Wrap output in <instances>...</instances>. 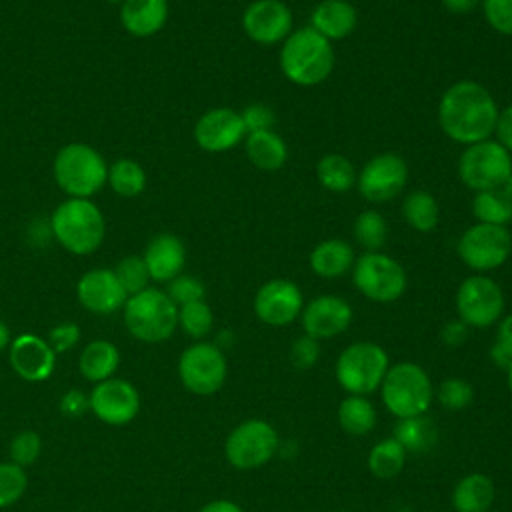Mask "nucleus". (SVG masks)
<instances>
[{
    "label": "nucleus",
    "mask_w": 512,
    "mask_h": 512,
    "mask_svg": "<svg viewBox=\"0 0 512 512\" xmlns=\"http://www.w3.org/2000/svg\"><path fill=\"white\" fill-rule=\"evenodd\" d=\"M498 112V104L484 84L458 80L440 96L438 124L452 142L470 146L494 134Z\"/></svg>",
    "instance_id": "1"
},
{
    "label": "nucleus",
    "mask_w": 512,
    "mask_h": 512,
    "mask_svg": "<svg viewBox=\"0 0 512 512\" xmlns=\"http://www.w3.org/2000/svg\"><path fill=\"white\" fill-rule=\"evenodd\" d=\"M280 70L296 86L322 84L334 68L332 42L322 38L310 26L296 28L282 42Z\"/></svg>",
    "instance_id": "2"
},
{
    "label": "nucleus",
    "mask_w": 512,
    "mask_h": 512,
    "mask_svg": "<svg viewBox=\"0 0 512 512\" xmlns=\"http://www.w3.org/2000/svg\"><path fill=\"white\" fill-rule=\"evenodd\" d=\"M50 224L56 240L78 256L96 252L104 240L102 212L88 198L64 200L54 210Z\"/></svg>",
    "instance_id": "3"
},
{
    "label": "nucleus",
    "mask_w": 512,
    "mask_h": 512,
    "mask_svg": "<svg viewBox=\"0 0 512 512\" xmlns=\"http://www.w3.org/2000/svg\"><path fill=\"white\" fill-rule=\"evenodd\" d=\"M122 308L128 332L146 344L168 340L178 326V306L158 288H144L128 296Z\"/></svg>",
    "instance_id": "4"
},
{
    "label": "nucleus",
    "mask_w": 512,
    "mask_h": 512,
    "mask_svg": "<svg viewBox=\"0 0 512 512\" xmlns=\"http://www.w3.org/2000/svg\"><path fill=\"white\" fill-rule=\"evenodd\" d=\"M54 178L70 198H90L106 184L108 166L98 150L74 142L58 150Z\"/></svg>",
    "instance_id": "5"
},
{
    "label": "nucleus",
    "mask_w": 512,
    "mask_h": 512,
    "mask_svg": "<svg viewBox=\"0 0 512 512\" xmlns=\"http://www.w3.org/2000/svg\"><path fill=\"white\" fill-rule=\"evenodd\" d=\"M380 390L384 406L398 420L424 414L434 394L428 374L414 362H398L388 368Z\"/></svg>",
    "instance_id": "6"
},
{
    "label": "nucleus",
    "mask_w": 512,
    "mask_h": 512,
    "mask_svg": "<svg viewBox=\"0 0 512 512\" xmlns=\"http://www.w3.org/2000/svg\"><path fill=\"white\" fill-rule=\"evenodd\" d=\"M512 170V154L494 138L464 146L458 158V176L474 192L498 190L506 184Z\"/></svg>",
    "instance_id": "7"
},
{
    "label": "nucleus",
    "mask_w": 512,
    "mask_h": 512,
    "mask_svg": "<svg viewBox=\"0 0 512 512\" xmlns=\"http://www.w3.org/2000/svg\"><path fill=\"white\" fill-rule=\"evenodd\" d=\"M352 282L364 298L386 304L404 294L408 276L396 258L384 252H364L354 260Z\"/></svg>",
    "instance_id": "8"
},
{
    "label": "nucleus",
    "mask_w": 512,
    "mask_h": 512,
    "mask_svg": "<svg viewBox=\"0 0 512 512\" xmlns=\"http://www.w3.org/2000/svg\"><path fill=\"white\" fill-rule=\"evenodd\" d=\"M388 354L374 342H354L336 360V378L350 394H370L380 388L388 372Z\"/></svg>",
    "instance_id": "9"
},
{
    "label": "nucleus",
    "mask_w": 512,
    "mask_h": 512,
    "mask_svg": "<svg viewBox=\"0 0 512 512\" xmlns=\"http://www.w3.org/2000/svg\"><path fill=\"white\" fill-rule=\"evenodd\" d=\"M280 438L276 428L260 418L238 424L224 442L226 460L238 470L264 466L278 450Z\"/></svg>",
    "instance_id": "10"
},
{
    "label": "nucleus",
    "mask_w": 512,
    "mask_h": 512,
    "mask_svg": "<svg viewBox=\"0 0 512 512\" xmlns=\"http://www.w3.org/2000/svg\"><path fill=\"white\" fill-rule=\"evenodd\" d=\"M456 252L468 268L480 274L490 272L508 260L512 252V236L506 226L476 222L462 232Z\"/></svg>",
    "instance_id": "11"
},
{
    "label": "nucleus",
    "mask_w": 512,
    "mask_h": 512,
    "mask_svg": "<svg viewBox=\"0 0 512 512\" xmlns=\"http://www.w3.org/2000/svg\"><path fill=\"white\" fill-rule=\"evenodd\" d=\"M458 318L470 328H488L504 314V292L484 274L468 276L456 292Z\"/></svg>",
    "instance_id": "12"
},
{
    "label": "nucleus",
    "mask_w": 512,
    "mask_h": 512,
    "mask_svg": "<svg viewBox=\"0 0 512 512\" xmlns=\"http://www.w3.org/2000/svg\"><path fill=\"white\" fill-rule=\"evenodd\" d=\"M226 358L216 344L196 342L188 346L178 360V376L182 386L198 396L218 392L226 380Z\"/></svg>",
    "instance_id": "13"
},
{
    "label": "nucleus",
    "mask_w": 512,
    "mask_h": 512,
    "mask_svg": "<svg viewBox=\"0 0 512 512\" xmlns=\"http://www.w3.org/2000/svg\"><path fill=\"white\" fill-rule=\"evenodd\" d=\"M408 182V164L394 152L372 156L358 172L356 188L368 202L382 204L396 198Z\"/></svg>",
    "instance_id": "14"
},
{
    "label": "nucleus",
    "mask_w": 512,
    "mask_h": 512,
    "mask_svg": "<svg viewBox=\"0 0 512 512\" xmlns=\"http://www.w3.org/2000/svg\"><path fill=\"white\" fill-rule=\"evenodd\" d=\"M90 412L110 426L132 422L140 410V394L128 380L108 378L94 384L88 394Z\"/></svg>",
    "instance_id": "15"
},
{
    "label": "nucleus",
    "mask_w": 512,
    "mask_h": 512,
    "mask_svg": "<svg viewBox=\"0 0 512 512\" xmlns=\"http://www.w3.org/2000/svg\"><path fill=\"white\" fill-rule=\"evenodd\" d=\"M304 308V296L296 282L274 278L262 284L254 296V314L268 326L292 324Z\"/></svg>",
    "instance_id": "16"
},
{
    "label": "nucleus",
    "mask_w": 512,
    "mask_h": 512,
    "mask_svg": "<svg viewBox=\"0 0 512 512\" xmlns=\"http://www.w3.org/2000/svg\"><path fill=\"white\" fill-rule=\"evenodd\" d=\"M292 10L282 0H254L242 14L244 34L262 46L284 42L292 32Z\"/></svg>",
    "instance_id": "17"
},
{
    "label": "nucleus",
    "mask_w": 512,
    "mask_h": 512,
    "mask_svg": "<svg viewBox=\"0 0 512 512\" xmlns=\"http://www.w3.org/2000/svg\"><path fill=\"white\" fill-rule=\"evenodd\" d=\"M246 138L240 112L232 108H212L194 126V140L206 152H226Z\"/></svg>",
    "instance_id": "18"
},
{
    "label": "nucleus",
    "mask_w": 512,
    "mask_h": 512,
    "mask_svg": "<svg viewBox=\"0 0 512 512\" xmlns=\"http://www.w3.org/2000/svg\"><path fill=\"white\" fill-rule=\"evenodd\" d=\"M8 360L12 370L26 382H44L52 376L56 366V352L48 340L36 334H20L8 346Z\"/></svg>",
    "instance_id": "19"
},
{
    "label": "nucleus",
    "mask_w": 512,
    "mask_h": 512,
    "mask_svg": "<svg viewBox=\"0 0 512 512\" xmlns=\"http://www.w3.org/2000/svg\"><path fill=\"white\" fill-rule=\"evenodd\" d=\"M302 328L308 336L334 338L342 334L352 322L350 304L336 294H322L312 298L300 312Z\"/></svg>",
    "instance_id": "20"
},
{
    "label": "nucleus",
    "mask_w": 512,
    "mask_h": 512,
    "mask_svg": "<svg viewBox=\"0 0 512 512\" xmlns=\"http://www.w3.org/2000/svg\"><path fill=\"white\" fill-rule=\"evenodd\" d=\"M76 294L80 304L94 314H112L128 300L114 270L108 268L86 272L76 286Z\"/></svg>",
    "instance_id": "21"
},
{
    "label": "nucleus",
    "mask_w": 512,
    "mask_h": 512,
    "mask_svg": "<svg viewBox=\"0 0 512 512\" xmlns=\"http://www.w3.org/2000/svg\"><path fill=\"white\" fill-rule=\"evenodd\" d=\"M142 258L148 268L150 280L170 282L182 272L186 262V250L178 236L164 232L148 242Z\"/></svg>",
    "instance_id": "22"
},
{
    "label": "nucleus",
    "mask_w": 512,
    "mask_h": 512,
    "mask_svg": "<svg viewBox=\"0 0 512 512\" xmlns=\"http://www.w3.org/2000/svg\"><path fill=\"white\" fill-rule=\"evenodd\" d=\"M358 12L348 0H322L312 8L310 28L328 42L344 40L356 30Z\"/></svg>",
    "instance_id": "23"
},
{
    "label": "nucleus",
    "mask_w": 512,
    "mask_h": 512,
    "mask_svg": "<svg viewBox=\"0 0 512 512\" xmlns=\"http://www.w3.org/2000/svg\"><path fill=\"white\" fill-rule=\"evenodd\" d=\"M168 20V0H124L120 6V22L132 36H152L164 28Z\"/></svg>",
    "instance_id": "24"
},
{
    "label": "nucleus",
    "mask_w": 512,
    "mask_h": 512,
    "mask_svg": "<svg viewBox=\"0 0 512 512\" xmlns=\"http://www.w3.org/2000/svg\"><path fill=\"white\" fill-rule=\"evenodd\" d=\"M356 260L354 248L340 240V238H328L318 242L310 252V270L320 278H340L348 270H352Z\"/></svg>",
    "instance_id": "25"
},
{
    "label": "nucleus",
    "mask_w": 512,
    "mask_h": 512,
    "mask_svg": "<svg viewBox=\"0 0 512 512\" xmlns=\"http://www.w3.org/2000/svg\"><path fill=\"white\" fill-rule=\"evenodd\" d=\"M246 156L264 172L280 170L288 160V146L274 130H262L246 134Z\"/></svg>",
    "instance_id": "26"
},
{
    "label": "nucleus",
    "mask_w": 512,
    "mask_h": 512,
    "mask_svg": "<svg viewBox=\"0 0 512 512\" xmlns=\"http://www.w3.org/2000/svg\"><path fill=\"white\" fill-rule=\"evenodd\" d=\"M118 364H120V352L108 340H92L90 344L84 346L78 360L80 374L94 384L114 378Z\"/></svg>",
    "instance_id": "27"
},
{
    "label": "nucleus",
    "mask_w": 512,
    "mask_h": 512,
    "mask_svg": "<svg viewBox=\"0 0 512 512\" xmlns=\"http://www.w3.org/2000/svg\"><path fill=\"white\" fill-rule=\"evenodd\" d=\"M494 502V484L486 474L472 472L458 480L452 490L456 512H486Z\"/></svg>",
    "instance_id": "28"
},
{
    "label": "nucleus",
    "mask_w": 512,
    "mask_h": 512,
    "mask_svg": "<svg viewBox=\"0 0 512 512\" xmlns=\"http://www.w3.org/2000/svg\"><path fill=\"white\" fill-rule=\"evenodd\" d=\"M316 178L322 188L330 192H348L356 186L358 172L346 156L338 152H328L316 164Z\"/></svg>",
    "instance_id": "29"
},
{
    "label": "nucleus",
    "mask_w": 512,
    "mask_h": 512,
    "mask_svg": "<svg viewBox=\"0 0 512 512\" xmlns=\"http://www.w3.org/2000/svg\"><path fill=\"white\" fill-rule=\"evenodd\" d=\"M402 216L416 232H430L438 226L440 206L430 192L414 190L402 202Z\"/></svg>",
    "instance_id": "30"
},
{
    "label": "nucleus",
    "mask_w": 512,
    "mask_h": 512,
    "mask_svg": "<svg viewBox=\"0 0 512 512\" xmlns=\"http://www.w3.org/2000/svg\"><path fill=\"white\" fill-rule=\"evenodd\" d=\"M338 422L350 436H364L376 426V410L364 396L350 394L338 406Z\"/></svg>",
    "instance_id": "31"
},
{
    "label": "nucleus",
    "mask_w": 512,
    "mask_h": 512,
    "mask_svg": "<svg viewBox=\"0 0 512 512\" xmlns=\"http://www.w3.org/2000/svg\"><path fill=\"white\" fill-rule=\"evenodd\" d=\"M406 450L404 446L392 436L384 438L368 454V468L370 472L380 480H390L404 468L406 462Z\"/></svg>",
    "instance_id": "32"
},
{
    "label": "nucleus",
    "mask_w": 512,
    "mask_h": 512,
    "mask_svg": "<svg viewBox=\"0 0 512 512\" xmlns=\"http://www.w3.org/2000/svg\"><path fill=\"white\" fill-rule=\"evenodd\" d=\"M472 214L476 222L508 226L512 222V200L500 188L476 192L472 200Z\"/></svg>",
    "instance_id": "33"
},
{
    "label": "nucleus",
    "mask_w": 512,
    "mask_h": 512,
    "mask_svg": "<svg viewBox=\"0 0 512 512\" xmlns=\"http://www.w3.org/2000/svg\"><path fill=\"white\" fill-rule=\"evenodd\" d=\"M394 438L404 446L406 452L428 450L436 438V428L424 414L412 418H400L394 428Z\"/></svg>",
    "instance_id": "34"
},
{
    "label": "nucleus",
    "mask_w": 512,
    "mask_h": 512,
    "mask_svg": "<svg viewBox=\"0 0 512 512\" xmlns=\"http://www.w3.org/2000/svg\"><path fill=\"white\" fill-rule=\"evenodd\" d=\"M354 238L364 252H380L388 240V222L376 210H364L354 220Z\"/></svg>",
    "instance_id": "35"
},
{
    "label": "nucleus",
    "mask_w": 512,
    "mask_h": 512,
    "mask_svg": "<svg viewBox=\"0 0 512 512\" xmlns=\"http://www.w3.org/2000/svg\"><path fill=\"white\" fill-rule=\"evenodd\" d=\"M106 182L120 196H138L146 186V174L138 162L124 158L108 168Z\"/></svg>",
    "instance_id": "36"
},
{
    "label": "nucleus",
    "mask_w": 512,
    "mask_h": 512,
    "mask_svg": "<svg viewBox=\"0 0 512 512\" xmlns=\"http://www.w3.org/2000/svg\"><path fill=\"white\" fill-rule=\"evenodd\" d=\"M214 324L212 308L204 300L188 302L178 306V326L194 340L204 338Z\"/></svg>",
    "instance_id": "37"
},
{
    "label": "nucleus",
    "mask_w": 512,
    "mask_h": 512,
    "mask_svg": "<svg viewBox=\"0 0 512 512\" xmlns=\"http://www.w3.org/2000/svg\"><path fill=\"white\" fill-rule=\"evenodd\" d=\"M114 274H116L120 286L124 288V292L128 296H134V294L142 292L144 288H148V282H150L148 268L144 264V258H140V256H126V258H122L116 264Z\"/></svg>",
    "instance_id": "38"
},
{
    "label": "nucleus",
    "mask_w": 512,
    "mask_h": 512,
    "mask_svg": "<svg viewBox=\"0 0 512 512\" xmlns=\"http://www.w3.org/2000/svg\"><path fill=\"white\" fill-rule=\"evenodd\" d=\"M28 486L26 470L14 462L0 464V508L16 504Z\"/></svg>",
    "instance_id": "39"
},
{
    "label": "nucleus",
    "mask_w": 512,
    "mask_h": 512,
    "mask_svg": "<svg viewBox=\"0 0 512 512\" xmlns=\"http://www.w3.org/2000/svg\"><path fill=\"white\" fill-rule=\"evenodd\" d=\"M42 452V438L38 436V432L34 430H22L18 432L12 442H10V448H8V454H10V462L26 468V466H32L38 456Z\"/></svg>",
    "instance_id": "40"
},
{
    "label": "nucleus",
    "mask_w": 512,
    "mask_h": 512,
    "mask_svg": "<svg viewBox=\"0 0 512 512\" xmlns=\"http://www.w3.org/2000/svg\"><path fill=\"white\" fill-rule=\"evenodd\" d=\"M474 398L472 386L462 378H448L438 388V400L448 410L466 408Z\"/></svg>",
    "instance_id": "41"
},
{
    "label": "nucleus",
    "mask_w": 512,
    "mask_h": 512,
    "mask_svg": "<svg viewBox=\"0 0 512 512\" xmlns=\"http://www.w3.org/2000/svg\"><path fill=\"white\" fill-rule=\"evenodd\" d=\"M204 284L196 278V276H188V274H178L176 278H172L168 282V298L176 304H188V302H196V300H204Z\"/></svg>",
    "instance_id": "42"
},
{
    "label": "nucleus",
    "mask_w": 512,
    "mask_h": 512,
    "mask_svg": "<svg viewBox=\"0 0 512 512\" xmlns=\"http://www.w3.org/2000/svg\"><path fill=\"white\" fill-rule=\"evenodd\" d=\"M480 8L492 30L512 36V0H482Z\"/></svg>",
    "instance_id": "43"
},
{
    "label": "nucleus",
    "mask_w": 512,
    "mask_h": 512,
    "mask_svg": "<svg viewBox=\"0 0 512 512\" xmlns=\"http://www.w3.org/2000/svg\"><path fill=\"white\" fill-rule=\"evenodd\" d=\"M490 358L498 368L508 370L512 364V314H506L498 320V332L490 348Z\"/></svg>",
    "instance_id": "44"
},
{
    "label": "nucleus",
    "mask_w": 512,
    "mask_h": 512,
    "mask_svg": "<svg viewBox=\"0 0 512 512\" xmlns=\"http://www.w3.org/2000/svg\"><path fill=\"white\" fill-rule=\"evenodd\" d=\"M242 122H244V128H246V134H252V132H262V130H272L274 122H276V114L274 110L264 104V102H252L248 104L242 112Z\"/></svg>",
    "instance_id": "45"
},
{
    "label": "nucleus",
    "mask_w": 512,
    "mask_h": 512,
    "mask_svg": "<svg viewBox=\"0 0 512 512\" xmlns=\"http://www.w3.org/2000/svg\"><path fill=\"white\" fill-rule=\"evenodd\" d=\"M320 356V344L316 338L304 334L296 338L290 346V362L298 370H308L318 362Z\"/></svg>",
    "instance_id": "46"
},
{
    "label": "nucleus",
    "mask_w": 512,
    "mask_h": 512,
    "mask_svg": "<svg viewBox=\"0 0 512 512\" xmlns=\"http://www.w3.org/2000/svg\"><path fill=\"white\" fill-rule=\"evenodd\" d=\"M80 340V328L74 322H62L56 324L50 332H48V344L50 348L60 354V352H68L72 350Z\"/></svg>",
    "instance_id": "47"
},
{
    "label": "nucleus",
    "mask_w": 512,
    "mask_h": 512,
    "mask_svg": "<svg viewBox=\"0 0 512 512\" xmlns=\"http://www.w3.org/2000/svg\"><path fill=\"white\" fill-rule=\"evenodd\" d=\"M58 408H60V412L64 416L78 418V416H82V414H86L90 410V400L80 390H68L66 394H62V398L58 402Z\"/></svg>",
    "instance_id": "48"
},
{
    "label": "nucleus",
    "mask_w": 512,
    "mask_h": 512,
    "mask_svg": "<svg viewBox=\"0 0 512 512\" xmlns=\"http://www.w3.org/2000/svg\"><path fill=\"white\" fill-rule=\"evenodd\" d=\"M494 140L500 142L512 154V104L498 112V120L494 126Z\"/></svg>",
    "instance_id": "49"
},
{
    "label": "nucleus",
    "mask_w": 512,
    "mask_h": 512,
    "mask_svg": "<svg viewBox=\"0 0 512 512\" xmlns=\"http://www.w3.org/2000/svg\"><path fill=\"white\" fill-rule=\"evenodd\" d=\"M468 328H470V326H466L460 318H458V320H450V322H446V324L442 326L440 338H442V342L448 344V346H460V344L468 338Z\"/></svg>",
    "instance_id": "50"
},
{
    "label": "nucleus",
    "mask_w": 512,
    "mask_h": 512,
    "mask_svg": "<svg viewBox=\"0 0 512 512\" xmlns=\"http://www.w3.org/2000/svg\"><path fill=\"white\" fill-rule=\"evenodd\" d=\"M442 4L452 14H468L476 10L482 4V0H442Z\"/></svg>",
    "instance_id": "51"
},
{
    "label": "nucleus",
    "mask_w": 512,
    "mask_h": 512,
    "mask_svg": "<svg viewBox=\"0 0 512 512\" xmlns=\"http://www.w3.org/2000/svg\"><path fill=\"white\" fill-rule=\"evenodd\" d=\"M198 512H244L238 504H234L232 500H212L208 504H204Z\"/></svg>",
    "instance_id": "52"
},
{
    "label": "nucleus",
    "mask_w": 512,
    "mask_h": 512,
    "mask_svg": "<svg viewBox=\"0 0 512 512\" xmlns=\"http://www.w3.org/2000/svg\"><path fill=\"white\" fill-rule=\"evenodd\" d=\"M10 342H12V338H10V330H8V326L0 320V352H2V350H6V348L10 346Z\"/></svg>",
    "instance_id": "53"
},
{
    "label": "nucleus",
    "mask_w": 512,
    "mask_h": 512,
    "mask_svg": "<svg viewBox=\"0 0 512 512\" xmlns=\"http://www.w3.org/2000/svg\"><path fill=\"white\" fill-rule=\"evenodd\" d=\"M510 200H512V170H510V176H508V180H506V184L500 188Z\"/></svg>",
    "instance_id": "54"
},
{
    "label": "nucleus",
    "mask_w": 512,
    "mask_h": 512,
    "mask_svg": "<svg viewBox=\"0 0 512 512\" xmlns=\"http://www.w3.org/2000/svg\"><path fill=\"white\" fill-rule=\"evenodd\" d=\"M508 386H510V392H512V364L508 366Z\"/></svg>",
    "instance_id": "55"
},
{
    "label": "nucleus",
    "mask_w": 512,
    "mask_h": 512,
    "mask_svg": "<svg viewBox=\"0 0 512 512\" xmlns=\"http://www.w3.org/2000/svg\"><path fill=\"white\" fill-rule=\"evenodd\" d=\"M108 2H124V0H108Z\"/></svg>",
    "instance_id": "56"
},
{
    "label": "nucleus",
    "mask_w": 512,
    "mask_h": 512,
    "mask_svg": "<svg viewBox=\"0 0 512 512\" xmlns=\"http://www.w3.org/2000/svg\"><path fill=\"white\" fill-rule=\"evenodd\" d=\"M342 512H348V510H342Z\"/></svg>",
    "instance_id": "57"
}]
</instances>
